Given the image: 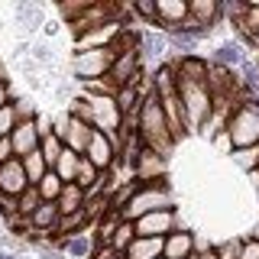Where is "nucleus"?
Instances as JSON below:
<instances>
[{
	"label": "nucleus",
	"instance_id": "obj_1",
	"mask_svg": "<svg viewBox=\"0 0 259 259\" xmlns=\"http://www.w3.org/2000/svg\"><path fill=\"white\" fill-rule=\"evenodd\" d=\"M136 133L143 136L146 149L159 152V156H168L175 146V136L172 130H168V120H165V110H162L159 97L152 94V84H149V94L143 97V107H140V126H136Z\"/></svg>",
	"mask_w": 259,
	"mask_h": 259
},
{
	"label": "nucleus",
	"instance_id": "obj_2",
	"mask_svg": "<svg viewBox=\"0 0 259 259\" xmlns=\"http://www.w3.org/2000/svg\"><path fill=\"white\" fill-rule=\"evenodd\" d=\"M175 81H178V97L185 104V117H188V133H201L214 113V97H210L207 81H188L178 75Z\"/></svg>",
	"mask_w": 259,
	"mask_h": 259
},
{
	"label": "nucleus",
	"instance_id": "obj_3",
	"mask_svg": "<svg viewBox=\"0 0 259 259\" xmlns=\"http://www.w3.org/2000/svg\"><path fill=\"white\" fill-rule=\"evenodd\" d=\"M120 55V42L110 46V49H91V52H75L68 59V75L84 84V81H97V78H107L113 62Z\"/></svg>",
	"mask_w": 259,
	"mask_h": 259
},
{
	"label": "nucleus",
	"instance_id": "obj_4",
	"mask_svg": "<svg viewBox=\"0 0 259 259\" xmlns=\"http://www.w3.org/2000/svg\"><path fill=\"white\" fill-rule=\"evenodd\" d=\"M224 133H227V140H230L233 149L259 146V104L246 101V104H240V107H233Z\"/></svg>",
	"mask_w": 259,
	"mask_h": 259
},
{
	"label": "nucleus",
	"instance_id": "obj_5",
	"mask_svg": "<svg viewBox=\"0 0 259 259\" xmlns=\"http://www.w3.org/2000/svg\"><path fill=\"white\" fill-rule=\"evenodd\" d=\"M168 207H172V191L165 188V182H159V185H143V188L136 191V198L130 201L120 214H123V221L136 224L140 217L152 214V210H168Z\"/></svg>",
	"mask_w": 259,
	"mask_h": 259
},
{
	"label": "nucleus",
	"instance_id": "obj_6",
	"mask_svg": "<svg viewBox=\"0 0 259 259\" xmlns=\"http://www.w3.org/2000/svg\"><path fill=\"white\" fill-rule=\"evenodd\" d=\"M46 7L36 4V0H26V4L13 7V26L20 29V39H39V32L46 26Z\"/></svg>",
	"mask_w": 259,
	"mask_h": 259
},
{
	"label": "nucleus",
	"instance_id": "obj_7",
	"mask_svg": "<svg viewBox=\"0 0 259 259\" xmlns=\"http://www.w3.org/2000/svg\"><path fill=\"white\" fill-rule=\"evenodd\" d=\"M84 159L91 162L97 172H110V168L120 162V149H117V143H113L110 136H104L101 130H97L91 146H88V152H84Z\"/></svg>",
	"mask_w": 259,
	"mask_h": 259
},
{
	"label": "nucleus",
	"instance_id": "obj_8",
	"mask_svg": "<svg viewBox=\"0 0 259 259\" xmlns=\"http://www.w3.org/2000/svg\"><path fill=\"white\" fill-rule=\"evenodd\" d=\"M178 230V217H175V207L168 210H152L136 221V237H168V233Z\"/></svg>",
	"mask_w": 259,
	"mask_h": 259
},
{
	"label": "nucleus",
	"instance_id": "obj_9",
	"mask_svg": "<svg viewBox=\"0 0 259 259\" xmlns=\"http://www.w3.org/2000/svg\"><path fill=\"white\" fill-rule=\"evenodd\" d=\"M207 62L217 65V68H227V71H240L243 65H246V49L240 42H233V39H224V42H217L210 49Z\"/></svg>",
	"mask_w": 259,
	"mask_h": 259
},
{
	"label": "nucleus",
	"instance_id": "obj_10",
	"mask_svg": "<svg viewBox=\"0 0 259 259\" xmlns=\"http://www.w3.org/2000/svg\"><path fill=\"white\" fill-rule=\"evenodd\" d=\"M188 20V0H156V29L172 32Z\"/></svg>",
	"mask_w": 259,
	"mask_h": 259
},
{
	"label": "nucleus",
	"instance_id": "obj_11",
	"mask_svg": "<svg viewBox=\"0 0 259 259\" xmlns=\"http://www.w3.org/2000/svg\"><path fill=\"white\" fill-rule=\"evenodd\" d=\"M52 246L62 249L65 259H91L97 249V240H94V230H81L75 237H59Z\"/></svg>",
	"mask_w": 259,
	"mask_h": 259
},
{
	"label": "nucleus",
	"instance_id": "obj_12",
	"mask_svg": "<svg viewBox=\"0 0 259 259\" xmlns=\"http://www.w3.org/2000/svg\"><path fill=\"white\" fill-rule=\"evenodd\" d=\"M10 143H13V156H16V159H26L29 152H36L39 146H42V133H39L36 120L16 123V130L10 133Z\"/></svg>",
	"mask_w": 259,
	"mask_h": 259
},
{
	"label": "nucleus",
	"instance_id": "obj_13",
	"mask_svg": "<svg viewBox=\"0 0 259 259\" xmlns=\"http://www.w3.org/2000/svg\"><path fill=\"white\" fill-rule=\"evenodd\" d=\"M26 188H29V178H26V168H23L20 159H10L7 165H0V194L20 198Z\"/></svg>",
	"mask_w": 259,
	"mask_h": 259
},
{
	"label": "nucleus",
	"instance_id": "obj_14",
	"mask_svg": "<svg viewBox=\"0 0 259 259\" xmlns=\"http://www.w3.org/2000/svg\"><path fill=\"white\" fill-rule=\"evenodd\" d=\"M133 175H136V182H143V185H159L162 178H165V156H159V152H152V149H143V156L136 159V165H133Z\"/></svg>",
	"mask_w": 259,
	"mask_h": 259
},
{
	"label": "nucleus",
	"instance_id": "obj_15",
	"mask_svg": "<svg viewBox=\"0 0 259 259\" xmlns=\"http://www.w3.org/2000/svg\"><path fill=\"white\" fill-rule=\"evenodd\" d=\"M94 133H97L94 126L81 123V120H75V117L68 113V126H65V133H62V143H65V149H71V152H78V156H84L88 146H91V140H94Z\"/></svg>",
	"mask_w": 259,
	"mask_h": 259
},
{
	"label": "nucleus",
	"instance_id": "obj_16",
	"mask_svg": "<svg viewBox=\"0 0 259 259\" xmlns=\"http://www.w3.org/2000/svg\"><path fill=\"white\" fill-rule=\"evenodd\" d=\"M188 16L198 26H204L207 32L224 20V10H221V0H188Z\"/></svg>",
	"mask_w": 259,
	"mask_h": 259
},
{
	"label": "nucleus",
	"instance_id": "obj_17",
	"mask_svg": "<svg viewBox=\"0 0 259 259\" xmlns=\"http://www.w3.org/2000/svg\"><path fill=\"white\" fill-rule=\"evenodd\" d=\"M165 259H191L194 256V233L191 230H175L165 237Z\"/></svg>",
	"mask_w": 259,
	"mask_h": 259
},
{
	"label": "nucleus",
	"instance_id": "obj_18",
	"mask_svg": "<svg viewBox=\"0 0 259 259\" xmlns=\"http://www.w3.org/2000/svg\"><path fill=\"white\" fill-rule=\"evenodd\" d=\"M162 253H165V237H136L123 256L126 259H162Z\"/></svg>",
	"mask_w": 259,
	"mask_h": 259
},
{
	"label": "nucleus",
	"instance_id": "obj_19",
	"mask_svg": "<svg viewBox=\"0 0 259 259\" xmlns=\"http://www.w3.org/2000/svg\"><path fill=\"white\" fill-rule=\"evenodd\" d=\"M120 224H123V214H120V210H107V214H104L101 221L94 224V240H97V246H110V240H113V233H117Z\"/></svg>",
	"mask_w": 259,
	"mask_h": 259
},
{
	"label": "nucleus",
	"instance_id": "obj_20",
	"mask_svg": "<svg viewBox=\"0 0 259 259\" xmlns=\"http://www.w3.org/2000/svg\"><path fill=\"white\" fill-rule=\"evenodd\" d=\"M55 204H59L62 217H65V214H78V210H84V204H88V191L78 188V185H65L62 198L55 201Z\"/></svg>",
	"mask_w": 259,
	"mask_h": 259
},
{
	"label": "nucleus",
	"instance_id": "obj_21",
	"mask_svg": "<svg viewBox=\"0 0 259 259\" xmlns=\"http://www.w3.org/2000/svg\"><path fill=\"white\" fill-rule=\"evenodd\" d=\"M78 165H81V156H78V152H71V149H65L62 156H59V162H55L52 172L59 175L65 185H75V178H78Z\"/></svg>",
	"mask_w": 259,
	"mask_h": 259
},
{
	"label": "nucleus",
	"instance_id": "obj_22",
	"mask_svg": "<svg viewBox=\"0 0 259 259\" xmlns=\"http://www.w3.org/2000/svg\"><path fill=\"white\" fill-rule=\"evenodd\" d=\"M23 162V168H26V178H29V185H39L46 178V172H52V168H49V162L42 159V152H29L26 159H20Z\"/></svg>",
	"mask_w": 259,
	"mask_h": 259
},
{
	"label": "nucleus",
	"instance_id": "obj_23",
	"mask_svg": "<svg viewBox=\"0 0 259 259\" xmlns=\"http://www.w3.org/2000/svg\"><path fill=\"white\" fill-rule=\"evenodd\" d=\"M133 240H136V224H133V221H123V224H120V227H117V233H113V240H110V246H113V249H117V253H120V256H123V253H126V249H130V246H133Z\"/></svg>",
	"mask_w": 259,
	"mask_h": 259
},
{
	"label": "nucleus",
	"instance_id": "obj_24",
	"mask_svg": "<svg viewBox=\"0 0 259 259\" xmlns=\"http://www.w3.org/2000/svg\"><path fill=\"white\" fill-rule=\"evenodd\" d=\"M36 188H39V194H42V201H59L62 191H65V182L55 172H46V178L36 185Z\"/></svg>",
	"mask_w": 259,
	"mask_h": 259
},
{
	"label": "nucleus",
	"instance_id": "obj_25",
	"mask_svg": "<svg viewBox=\"0 0 259 259\" xmlns=\"http://www.w3.org/2000/svg\"><path fill=\"white\" fill-rule=\"evenodd\" d=\"M39 204H42V194H39L36 185H29V188L23 191L20 198H16V207H20V214H23V217H32V214L39 210Z\"/></svg>",
	"mask_w": 259,
	"mask_h": 259
},
{
	"label": "nucleus",
	"instance_id": "obj_26",
	"mask_svg": "<svg viewBox=\"0 0 259 259\" xmlns=\"http://www.w3.org/2000/svg\"><path fill=\"white\" fill-rule=\"evenodd\" d=\"M39 152H42V159L49 162V168H55V162H59V156L65 152V143H62V136H55V133H49L42 146H39Z\"/></svg>",
	"mask_w": 259,
	"mask_h": 259
},
{
	"label": "nucleus",
	"instance_id": "obj_27",
	"mask_svg": "<svg viewBox=\"0 0 259 259\" xmlns=\"http://www.w3.org/2000/svg\"><path fill=\"white\" fill-rule=\"evenodd\" d=\"M97 178H101V172H97L91 162L81 156V165H78V178H75V185H78V188H84V191H91L94 185H97Z\"/></svg>",
	"mask_w": 259,
	"mask_h": 259
},
{
	"label": "nucleus",
	"instance_id": "obj_28",
	"mask_svg": "<svg viewBox=\"0 0 259 259\" xmlns=\"http://www.w3.org/2000/svg\"><path fill=\"white\" fill-rule=\"evenodd\" d=\"M13 113H16V120H20V123H26V120H36V104L29 101V97H13Z\"/></svg>",
	"mask_w": 259,
	"mask_h": 259
},
{
	"label": "nucleus",
	"instance_id": "obj_29",
	"mask_svg": "<svg viewBox=\"0 0 259 259\" xmlns=\"http://www.w3.org/2000/svg\"><path fill=\"white\" fill-rule=\"evenodd\" d=\"M16 113H13V104H7V107H0V140H10V133L16 130Z\"/></svg>",
	"mask_w": 259,
	"mask_h": 259
},
{
	"label": "nucleus",
	"instance_id": "obj_30",
	"mask_svg": "<svg viewBox=\"0 0 259 259\" xmlns=\"http://www.w3.org/2000/svg\"><path fill=\"white\" fill-rule=\"evenodd\" d=\"M214 253H217V259H240V253H243V240H227V243H221V246H214Z\"/></svg>",
	"mask_w": 259,
	"mask_h": 259
},
{
	"label": "nucleus",
	"instance_id": "obj_31",
	"mask_svg": "<svg viewBox=\"0 0 259 259\" xmlns=\"http://www.w3.org/2000/svg\"><path fill=\"white\" fill-rule=\"evenodd\" d=\"M240 259H259V240H256V237H253V240H243Z\"/></svg>",
	"mask_w": 259,
	"mask_h": 259
},
{
	"label": "nucleus",
	"instance_id": "obj_32",
	"mask_svg": "<svg viewBox=\"0 0 259 259\" xmlns=\"http://www.w3.org/2000/svg\"><path fill=\"white\" fill-rule=\"evenodd\" d=\"M10 159H16L13 156V143L10 140H0V165H7Z\"/></svg>",
	"mask_w": 259,
	"mask_h": 259
},
{
	"label": "nucleus",
	"instance_id": "obj_33",
	"mask_svg": "<svg viewBox=\"0 0 259 259\" xmlns=\"http://www.w3.org/2000/svg\"><path fill=\"white\" fill-rule=\"evenodd\" d=\"M13 97H16V94L10 91V84H0V107H7V104H10Z\"/></svg>",
	"mask_w": 259,
	"mask_h": 259
},
{
	"label": "nucleus",
	"instance_id": "obj_34",
	"mask_svg": "<svg viewBox=\"0 0 259 259\" xmlns=\"http://www.w3.org/2000/svg\"><path fill=\"white\" fill-rule=\"evenodd\" d=\"M198 259H217V253H214V249H210V253H204V256H198Z\"/></svg>",
	"mask_w": 259,
	"mask_h": 259
},
{
	"label": "nucleus",
	"instance_id": "obj_35",
	"mask_svg": "<svg viewBox=\"0 0 259 259\" xmlns=\"http://www.w3.org/2000/svg\"><path fill=\"white\" fill-rule=\"evenodd\" d=\"M191 259H198V256H191Z\"/></svg>",
	"mask_w": 259,
	"mask_h": 259
},
{
	"label": "nucleus",
	"instance_id": "obj_36",
	"mask_svg": "<svg viewBox=\"0 0 259 259\" xmlns=\"http://www.w3.org/2000/svg\"><path fill=\"white\" fill-rule=\"evenodd\" d=\"M162 259H165V256H162Z\"/></svg>",
	"mask_w": 259,
	"mask_h": 259
}]
</instances>
